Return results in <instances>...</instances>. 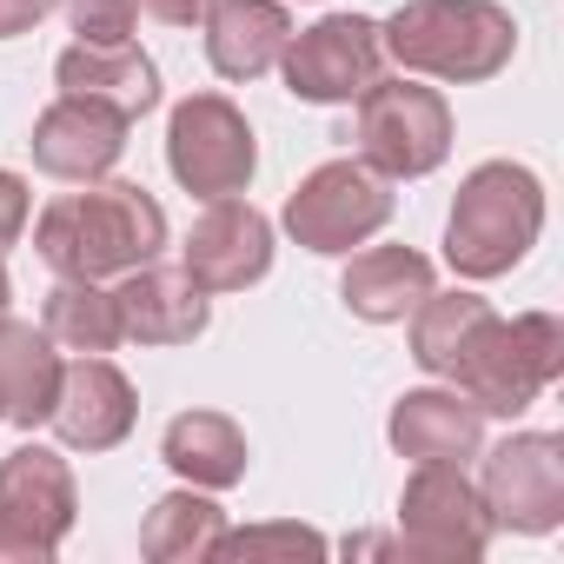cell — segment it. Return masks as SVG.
I'll use <instances>...</instances> for the list:
<instances>
[{
  "instance_id": "1",
  "label": "cell",
  "mask_w": 564,
  "mask_h": 564,
  "mask_svg": "<svg viewBox=\"0 0 564 564\" xmlns=\"http://www.w3.org/2000/svg\"><path fill=\"white\" fill-rule=\"evenodd\" d=\"M34 246L61 279H107V272L147 265L166 246V213L147 186L107 180L87 193H61L34 219Z\"/></svg>"
},
{
  "instance_id": "2",
  "label": "cell",
  "mask_w": 564,
  "mask_h": 564,
  "mask_svg": "<svg viewBox=\"0 0 564 564\" xmlns=\"http://www.w3.org/2000/svg\"><path fill=\"white\" fill-rule=\"evenodd\" d=\"M544 226V186L518 160H485L465 173L452 219H445V259L458 279H498L511 272Z\"/></svg>"
},
{
  "instance_id": "3",
  "label": "cell",
  "mask_w": 564,
  "mask_h": 564,
  "mask_svg": "<svg viewBox=\"0 0 564 564\" xmlns=\"http://www.w3.org/2000/svg\"><path fill=\"white\" fill-rule=\"evenodd\" d=\"M379 34L399 67L432 80H491L518 54V28L498 0H405Z\"/></svg>"
},
{
  "instance_id": "4",
  "label": "cell",
  "mask_w": 564,
  "mask_h": 564,
  "mask_svg": "<svg viewBox=\"0 0 564 564\" xmlns=\"http://www.w3.org/2000/svg\"><path fill=\"white\" fill-rule=\"evenodd\" d=\"M564 372V326L551 313H518V319H491L471 346V359L458 366V392L485 412V419H518L538 405V392Z\"/></svg>"
},
{
  "instance_id": "5",
  "label": "cell",
  "mask_w": 564,
  "mask_h": 564,
  "mask_svg": "<svg viewBox=\"0 0 564 564\" xmlns=\"http://www.w3.org/2000/svg\"><path fill=\"white\" fill-rule=\"evenodd\" d=\"M74 471L47 445H21L0 458V564H47L74 531Z\"/></svg>"
},
{
  "instance_id": "6",
  "label": "cell",
  "mask_w": 564,
  "mask_h": 564,
  "mask_svg": "<svg viewBox=\"0 0 564 564\" xmlns=\"http://www.w3.org/2000/svg\"><path fill=\"white\" fill-rule=\"evenodd\" d=\"M359 153L386 180H419L452 153V107L419 80H372L359 94Z\"/></svg>"
},
{
  "instance_id": "7",
  "label": "cell",
  "mask_w": 564,
  "mask_h": 564,
  "mask_svg": "<svg viewBox=\"0 0 564 564\" xmlns=\"http://www.w3.org/2000/svg\"><path fill=\"white\" fill-rule=\"evenodd\" d=\"M392 219V186L366 160H326L286 199V232L306 252H352Z\"/></svg>"
},
{
  "instance_id": "8",
  "label": "cell",
  "mask_w": 564,
  "mask_h": 564,
  "mask_svg": "<svg viewBox=\"0 0 564 564\" xmlns=\"http://www.w3.org/2000/svg\"><path fill=\"white\" fill-rule=\"evenodd\" d=\"M491 531L498 524H491L478 485L465 478V465H419L405 478V498H399V544H405V557L471 564V557H485Z\"/></svg>"
},
{
  "instance_id": "9",
  "label": "cell",
  "mask_w": 564,
  "mask_h": 564,
  "mask_svg": "<svg viewBox=\"0 0 564 564\" xmlns=\"http://www.w3.org/2000/svg\"><path fill=\"white\" fill-rule=\"evenodd\" d=\"M166 166L186 193L199 199H226V193H246L252 166H259V147H252V127L246 113L226 100V94H193L173 107L166 120Z\"/></svg>"
},
{
  "instance_id": "10",
  "label": "cell",
  "mask_w": 564,
  "mask_h": 564,
  "mask_svg": "<svg viewBox=\"0 0 564 564\" xmlns=\"http://www.w3.org/2000/svg\"><path fill=\"white\" fill-rule=\"evenodd\" d=\"M279 67H286L293 100L339 107V100H359L386 74V34L366 14H326L319 28H306V34L286 41Z\"/></svg>"
},
{
  "instance_id": "11",
  "label": "cell",
  "mask_w": 564,
  "mask_h": 564,
  "mask_svg": "<svg viewBox=\"0 0 564 564\" xmlns=\"http://www.w3.org/2000/svg\"><path fill=\"white\" fill-rule=\"evenodd\" d=\"M478 498H485L491 524H511V531H531V538L557 531L564 524V445L551 432L505 438L498 452H485Z\"/></svg>"
},
{
  "instance_id": "12",
  "label": "cell",
  "mask_w": 564,
  "mask_h": 564,
  "mask_svg": "<svg viewBox=\"0 0 564 564\" xmlns=\"http://www.w3.org/2000/svg\"><path fill=\"white\" fill-rule=\"evenodd\" d=\"M265 265H272V219L239 193L213 199L180 246V272L199 293H246L252 279H265Z\"/></svg>"
},
{
  "instance_id": "13",
  "label": "cell",
  "mask_w": 564,
  "mask_h": 564,
  "mask_svg": "<svg viewBox=\"0 0 564 564\" xmlns=\"http://www.w3.org/2000/svg\"><path fill=\"white\" fill-rule=\"evenodd\" d=\"M140 419V399H133V379L100 359V352H80L74 366H61V399L47 412V425L61 432V445L74 452H113Z\"/></svg>"
},
{
  "instance_id": "14",
  "label": "cell",
  "mask_w": 564,
  "mask_h": 564,
  "mask_svg": "<svg viewBox=\"0 0 564 564\" xmlns=\"http://www.w3.org/2000/svg\"><path fill=\"white\" fill-rule=\"evenodd\" d=\"M127 127L113 107H94V100H74L61 94L41 120H34V166L54 173V180H100L120 153H127Z\"/></svg>"
},
{
  "instance_id": "15",
  "label": "cell",
  "mask_w": 564,
  "mask_h": 564,
  "mask_svg": "<svg viewBox=\"0 0 564 564\" xmlns=\"http://www.w3.org/2000/svg\"><path fill=\"white\" fill-rule=\"evenodd\" d=\"M113 306H120V339H140V346H193L213 319V306L193 279L180 265H153V259L127 272Z\"/></svg>"
},
{
  "instance_id": "16",
  "label": "cell",
  "mask_w": 564,
  "mask_h": 564,
  "mask_svg": "<svg viewBox=\"0 0 564 564\" xmlns=\"http://www.w3.org/2000/svg\"><path fill=\"white\" fill-rule=\"evenodd\" d=\"M54 80H61V94L94 100V107H113L120 120H140V113L160 107V67L133 41H113V47L80 41V47H67L54 61Z\"/></svg>"
},
{
  "instance_id": "17",
  "label": "cell",
  "mask_w": 564,
  "mask_h": 564,
  "mask_svg": "<svg viewBox=\"0 0 564 564\" xmlns=\"http://www.w3.org/2000/svg\"><path fill=\"white\" fill-rule=\"evenodd\" d=\"M392 445L419 465H465L485 445V412L465 392H405L392 405Z\"/></svg>"
},
{
  "instance_id": "18",
  "label": "cell",
  "mask_w": 564,
  "mask_h": 564,
  "mask_svg": "<svg viewBox=\"0 0 564 564\" xmlns=\"http://www.w3.org/2000/svg\"><path fill=\"white\" fill-rule=\"evenodd\" d=\"M293 41V21L279 0H213L206 8V61L226 80H259L265 67H279Z\"/></svg>"
},
{
  "instance_id": "19",
  "label": "cell",
  "mask_w": 564,
  "mask_h": 564,
  "mask_svg": "<svg viewBox=\"0 0 564 564\" xmlns=\"http://www.w3.org/2000/svg\"><path fill=\"white\" fill-rule=\"evenodd\" d=\"M61 399V352L47 339V326H21V319H0V419L14 425H47Z\"/></svg>"
},
{
  "instance_id": "20",
  "label": "cell",
  "mask_w": 564,
  "mask_h": 564,
  "mask_svg": "<svg viewBox=\"0 0 564 564\" xmlns=\"http://www.w3.org/2000/svg\"><path fill=\"white\" fill-rule=\"evenodd\" d=\"M425 293H432V259L412 252V246H372V252H359V259L346 265V279H339V300H346L359 319H372V326L405 319Z\"/></svg>"
},
{
  "instance_id": "21",
  "label": "cell",
  "mask_w": 564,
  "mask_h": 564,
  "mask_svg": "<svg viewBox=\"0 0 564 564\" xmlns=\"http://www.w3.org/2000/svg\"><path fill=\"white\" fill-rule=\"evenodd\" d=\"M160 458L199 485V491H226L246 478V432L226 419V412H180L160 438Z\"/></svg>"
},
{
  "instance_id": "22",
  "label": "cell",
  "mask_w": 564,
  "mask_h": 564,
  "mask_svg": "<svg viewBox=\"0 0 564 564\" xmlns=\"http://www.w3.org/2000/svg\"><path fill=\"white\" fill-rule=\"evenodd\" d=\"M498 313L478 300V293H425L412 306V359L432 372V379H458V366L471 359L478 333L491 326Z\"/></svg>"
},
{
  "instance_id": "23",
  "label": "cell",
  "mask_w": 564,
  "mask_h": 564,
  "mask_svg": "<svg viewBox=\"0 0 564 564\" xmlns=\"http://www.w3.org/2000/svg\"><path fill=\"white\" fill-rule=\"evenodd\" d=\"M219 531H226V511L213 498H199V485L193 491H166L147 511V524H140V551L153 564H199V557H213Z\"/></svg>"
},
{
  "instance_id": "24",
  "label": "cell",
  "mask_w": 564,
  "mask_h": 564,
  "mask_svg": "<svg viewBox=\"0 0 564 564\" xmlns=\"http://www.w3.org/2000/svg\"><path fill=\"white\" fill-rule=\"evenodd\" d=\"M47 339L67 352H113L120 346V306L94 279H61L47 293Z\"/></svg>"
},
{
  "instance_id": "25",
  "label": "cell",
  "mask_w": 564,
  "mask_h": 564,
  "mask_svg": "<svg viewBox=\"0 0 564 564\" xmlns=\"http://www.w3.org/2000/svg\"><path fill=\"white\" fill-rule=\"evenodd\" d=\"M213 557H232V564H265V557H326V538L313 524H252V531H219Z\"/></svg>"
},
{
  "instance_id": "26",
  "label": "cell",
  "mask_w": 564,
  "mask_h": 564,
  "mask_svg": "<svg viewBox=\"0 0 564 564\" xmlns=\"http://www.w3.org/2000/svg\"><path fill=\"white\" fill-rule=\"evenodd\" d=\"M67 14H74V34L94 47H113L133 34V0H67Z\"/></svg>"
},
{
  "instance_id": "27",
  "label": "cell",
  "mask_w": 564,
  "mask_h": 564,
  "mask_svg": "<svg viewBox=\"0 0 564 564\" xmlns=\"http://www.w3.org/2000/svg\"><path fill=\"white\" fill-rule=\"evenodd\" d=\"M21 226H28V186L21 173H0V246H14Z\"/></svg>"
},
{
  "instance_id": "28",
  "label": "cell",
  "mask_w": 564,
  "mask_h": 564,
  "mask_svg": "<svg viewBox=\"0 0 564 564\" xmlns=\"http://www.w3.org/2000/svg\"><path fill=\"white\" fill-rule=\"evenodd\" d=\"M61 8V0H0V41H14V34H28L34 21H47Z\"/></svg>"
},
{
  "instance_id": "29",
  "label": "cell",
  "mask_w": 564,
  "mask_h": 564,
  "mask_svg": "<svg viewBox=\"0 0 564 564\" xmlns=\"http://www.w3.org/2000/svg\"><path fill=\"white\" fill-rule=\"evenodd\" d=\"M133 8H147L160 28H199L213 0H133Z\"/></svg>"
},
{
  "instance_id": "30",
  "label": "cell",
  "mask_w": 564,
  "mask_h": 564,
  "mask_svg": "<svg viewBox=\"0 0 564 564\" xmlns=\"http://www.w3.org/2000/svg\"><path fill=\"white\" fill-rule=\"evenodd\" d=\"M8 300H14V279H8V265H0V319H8Z\"/></svg>"
}]
</instances>
